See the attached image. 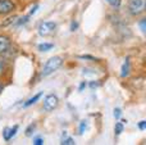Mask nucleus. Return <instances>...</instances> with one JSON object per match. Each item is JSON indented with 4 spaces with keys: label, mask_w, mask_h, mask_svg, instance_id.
Here are the masks:
<instances>
[{
    "label": "nucleus",
    "mask_w": 146,
    "mask_h": 145,
    "mask_svg": "<svg viewBox=\"0 0 146 145\" xmlns=\"http://www.w3.org/2000/svg\"><path fill=\"white\" fill-rule=\"evenodd\" d=\"M85 87H86V82L83 81V82H81V85H80V87H78V90H80V91H82Z\"/></svg>",
    "instance_id": "nucleus-24"
},
{
    "label": "nucleus",
    "mask_w": 146,
    "mask_h": 145,
    "mask_svg": "<svg viewBox=\"0 0 146 145\" xmlns=\"http://www.w3.org/2000/svg\"><path fill=\"white\" fill-rule=\"evenodd\" d=\"M145 18H142L141 19V22H140V27H141V31H142V33H145V31H146V28H145Z\"/></svg>",
    "instance_id": "nucleus-21"
},
{
    "label": "nucleus",
    "mask_w": 146,
    "mask_h": 145,
    "mask_svg": "<svg viewBox=\"0 0 146 145\" xmlns=\"http://www.w3.org/2000/svg\"><path fill=\"white\" fill-rule=\"evenodd\" d=\"M35 123H32V125H30V127L26 130V136H31L32 135V130H35Z\"/></svg>",
    "instance_id": "nucleus-17"
},
{
    "label": "nucleus",
    "mask_w": 146,
    "mask_h": 145,
    "mask_svg": "<svg viewBox=\"0 0 146 145\" xmlns=\"http://www.w3.org/2000/svg\"><path fill=\"white\" fill-rule=\"evenodd\" d=\"M139 128L141 131L145 130V128H146V121H140V122H139Z\"/></svg>",
    "instance_id": "nucleus-19"
},
{
    "label": "nucleus",
    "mask_w": 146,
    "mask_h": 145,
    "mask_svg": "<svg viewBox=\"0 0 146 145\" xmlns=\"http://www.w3.org/2000/svg\"><path fill=\"white\" fill-rule=\"evenodd\" d=\"M15 9V3L13 0H0V15H7L13 13Z\"/></svg>",
    "instance_id": "nucleus-5"
},
{
    "label": "nucleus",
    "mask_w": 146,
    "mask_h": 145,
    "mask_svg": "<svg viewBox=\"0 0 146 145\" xmlns=\"http://www.w3.org/2000/svg\"><path fill=\"white\" fill-rule=\"evenodd\" d=\"M33 144H36V145H42L44 144V140L41 138H35L33 139Z\"/></svg>",
    "instance_id": "nucleus-20"
},
{
    "label": "nucleus",
    "mask_w": 146,
    "mask_h": 145,
    "mask_svg": "<svg viewBox=\"0 0 146 145\" xmlns=\"http://www.w3.org/2000/svg\"><path fill=\"white\" fill-rule=\"evenodd\" d=\"M3 89H4V86H3L1 84H0V94H1V91H3Z\"/></svg>",
    "instance_id": "nucleus-26"
},
{
    "label": "nucleus",
    "mask_w": 146,
    "mask_h": 145,
    "mask_svg": "<svg viewBox=\"0 0 146 145\" xmlns=\"http://www.w3.org/2000/svg\"><path fill=\"white\" fill-rule=\"evenodd\" d=\"M5 68H7V62H5V59L3 58L1 55H0V77L4 74Z\"/></svg>",
    "instance_id": "nucleus-12"
},
{
    "label": "nucleus",
    "mask_w": 146,
    "mask_h": 145,
    "mask_svg": "<svg viewBox=\"0 0 146 145\" xmlns=\"http://www.w3.org/2000/svg\"><path fill=\"white\" fill-rule=\"evenodd\" d=\"M28 18H30V15H25L23 18H19V21H17V25L21 26V25H25V23H27Z\"/></svg>",
    "instance_id": "nucleus-16"
},
{
    "label": "nucleus",
    "mask_w": 146,
    "mask_h": 145,
    "mask_svg": "<svg viewBox=\"0 0 146 145\" xmlns=\"http://www.w3.org/2000/svg\"><path fill=\"white\" fill-rule=\"evenodd\" d=\"M63 58L59 55H55V57H51V58H49L48 61L45 62V64H44L42 69H41V77H48L50 76V74H53L55 71H58L59 68H60L62 66H63Z\"/></svg>",
    "instance_id": "nucleus-1"
},
{
    "label": "nucleus",
    "mask_w": 146,
    "mask_h": 145,
    "mask_svg": "<svg viewBox=\"0 0 146 145\" xmlns=\"http://www.w3.org/2000/svg\"><path fill=\"white\" fill-rule=\"evenodd\" d=\"M62 144L63 145H73L74 144V140H73L72 138H68L67 134H64V138H63V140H62Z\"/></svg>",
    "instance_id": "nucleus-13"
},
{
    "label": "nucleus",
    "mask_w": 146,
    "mask_h": 145,
    "mask_svg": "<svg viewBox=\"0 0 146 145\" xmlns=\"http://www.w3.org/2000/svg\"><path fill=\"white\" fill-rule=\"evenodd\" d=\"M37 9H38V4H36L35 7L32 8V10H31V12H30V14H28V15H32V14H35V13L37 12Z\"/></svg>",
    "instance_id": "nucleus-23"
},
{
    "label": "nucleus",
    "mask_w": 146,
    "mask_h": 145,
    "mask_svg": "<svg viewBox=\"0 0 146 145\" xmlns=\"http://www.w3.org/2000/svg\"><path fill=\"white\" fill-rule=\"evenodd\" d=\"M80 58L81 59H91V61H98L96 58H94V57H91V55H81Z\"/></svg>",
    "instance_id": "nucleus-22"
},
{
    "label": "nucleus",
    "mask_w": 146,
    "mask_h": 145,
    "mask_svg": "<svg viewBox=\"0 0 146 145\" xmlns=\"http://www.w3.org/2000/svg\"><path fill=\"white\" fill-rule=\"evenodd\" d=\"M59 105V98L55 94H49L45 96L42 102V108L45 112H51V110L56 109Z\"/></svg>",
    "instance_id": "nucleus-4"
},
{
    "label": "nucleus",
    "mask_w": 146,
    "mask_h": 145,
    "mask_svg": "<svg viewBox=\"0 0 146 145\" xmlns=\"http://www.w3.org/2000/svg\"><path fill=\"white\" fill-rule=\"evenodd\" d=\"M129 69H131V62H129V58H126L123 66H122V69H121V76L123 78L129 74Z\"/></svg>",
    "instance_id": "nucleus-7"
},
{
    "label": "nucleus",
    "mask_w": 146,
    "mask_h": 145,
    "mask_svg": "<svg viewBox=\"0 0 146 145\" xmlns=\"http://www.w3.org/2000/svg\"><path fill=\"white\" fill-rule=\"evenodd\" d=\"M106 1L114 8H118L119 5H121V0H106Z\"/></svg>",
    "instance_id": "nucleus-15"
},
{
    "label": "nucleus",
    "mask_w": 146,
    "mask_h": 145,
    "mask_svg": "<svg viewBox=\"0 0 146 145\" xmlns=\"http://www.w3.org/2000/svg\"><path fill=\"white\" fill-rule=\"evenodd\" d=\"M86 128H87V122H86V121H81L80 127H78V131H80L81 135H82V134L86 131Z\"/></svg>",
    "instance_id": "nucleus-14"
},
{
    "label": "nucleus",
    "mask_w": 146,
    "mask_h": 145,
    "mask_svg": "<svg viewBox=\"0 0 146 145\" xmlns=\"http://www.w3.org/2000/svg\"><path fill=\"white\" fill-rule=\"evenodd\" d=\"M123 130H124L123 122H117V123H115V127H114V132H115V135H117V136L121 135V134L123 132Z\"/></svg>",
    "instance_id": "nucleus-11"
},
{
    "label": "nucleus",
    "mask_w": 146,
    "mask_h": 145,
    "mask_svg": "<svg viewBox=\"0 0 146 145\" xmlns=\"http://www.w3.org/2000/svg\"><path fill=\"white\" fill-rule=\"evenodd\" d=\"M3 138H4L5 141H9L12 138H14L12 134V127H5L4 130H3Z\"/></svg>",
    "instance_id": "nucleus-9"
},
{
    "label": "nucleus",
    "mask_w": 146,
    "mask_h": 145,
    "mask_svg": "<svg viewBox=\"0 0 146 145\" xmlns=\"http://www.w3.org/2000/svg\"><path fill=\"white\" fill-rule=\"evenodd\" d=\"M76 27H77V25H76V23H72V31H74Z\"/></svg>",
    "instance_id": "nucleus-25"
},
{
    "label": "nucleus",
    "mask_w": 146,
    "mask_h": 145,
    "mask_svg": "<svg viewBox=\"0 0 146 145\" xmlns=\"http://www.w3.org/2000/svg\"><path fill=\"white\" fill-rule=\"evenodd\" d=\"M53 48H54V45L53 44H50V43H42V44H40V45L37 46V49L40 51H49V50H51Z\"/></svg>",
    "instance_id": "nucleus-10"
},
{
    "label": "nucleus",
    "mask_w": 146,
    "mask_h": 145,
    "mask_svg": "<svg viewBox=\"0 0 146 145\" xmlns=\"http://www.w3.org/2000/svg\"><path fill=\"white\" fill-rule=\"evenodd\" d=\"M56 31V23L51 22V21H45V22H41L37 27V32L40 36L42 37H48V36L54 35V32Z\"/></svg>",
    "instance_id": "nucleus-3"
},
{
    "label": "nucleus",
    "mask_w": 146,
    "mask_h": 145,
    "mask_svg": "<svg viewBox=\"0 0 146 145\" xmlns=\"http://www.w3.org/2000/svg\"><path fill=\"white\" fill-rule=\"evenodd\" d=\"M128 13L133 17L141 15L145 13L146 0H128Z\"/></svg>",
    "instance_id": "nucleus-2"
},
{
    "label": "nucleus",
    "mask_w": 146,
    "mask_h": 145,
    "mask_svg": "<svg viewBox=\"0 0 146 145\" xmlns=\"http://www.w3.org/2000/svg\"><path fill=\"white\" fill-rule=\"evenodd\" d=\"M41 96H42V92H38V94H36V95H35V96H33V98H30V99H28L27 102H26L25 104H23V107H25V108H27V107H30V105L35 104V103L37 102V100L40 99Z\"/></svg>",
    "instance_id": "nucleus-8"
},
{
    "label": "nucleus",
    "mask_w": 146,
    "mask_h": 145,
    "mask_svg": "<svg viewBox=\"0 0 146 145\" xmlns=\"http://www.w3.org/2000/svg\"><path fill=\"white\" fill-rule=\"evenodd\" d=\"M121 114H122V110L119 109V108H115V109H114V118H115V120H119V118H121Z\"/></svg>",
    "instance_id": "nucleus-18"
},
{
    "label": "nucleus",
    "mask_w": 146,
    "mask_h": 145,
    "mask_svg": "<svg viewBox=\"0 0 146 145\" xmlns=\"http://www.w3.org/2000/svg\"><path fill=\"white\" fill-rule=\"evenodd\" d=\"M10 45H12V40H10L9 36L0 35V55L7 53L10 49Z\"/></svg>",
    "instance_id": "nucleus-6"
}]
</instances>
